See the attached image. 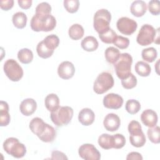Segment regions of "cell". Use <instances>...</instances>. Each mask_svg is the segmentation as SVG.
Instances as JSON below:
<instances>
[{"mask_svg":"<svg viewBox=\"0 0 160 160\" xmlns=\"http://www.w3.org/2000/svg\"><path fill=\"white\" fill-rule=\"evenodd\" d=\"M31 28L36 32H48L53 30L56 25V18L50 14H35L31 20Z\"/></svg>","mask_w":160,"mask_h":160,"instance_id":"obj_1","label":"cell"},{"mask_svg":"<svg viewBox=\"0 0 160 160\" xmlns=\"http://www.w3.org/2000/svg\"><path fill=\"white\" fill-rule=\"evenodd\" d=\"M132 63V58L129 53H122L119 59L114 64L116 74L118 78L124 79L128 78L131 72V64Z\"/></svg>","mask_w":160,"mask_h":160,"instance_id":"obj_2","label":"cell"},{"mask_svg":"<svg viewBox=\"0 0 160 160\" xmlns=\"http://www.w3.org/2000/svg\"><path fill=\"white\" fill-rule=\"evenodd\" d=\"M73 116V109L69 106H59L52 111L50 115L52 122L57 126H63L68 124Z\"/></svg>","mask_w":160,"mask_h":160,"instance_id":"obj_3","label":"cell"},{"mask_svg":"<svg viewBox=\"0 0 160 160\" xmlns=\"http://www.w3.org/2000/svg\"><path fill=\"white\" fill-rule=\"evenodd\" d=\"M93 26L99 34L108 31L111 19L110 12L106 9H101L96 12L94 16Z\"/></svg>","mask_w":160,"mask_h":160,"instance_id":"obj_4","label":"cell"},{"mask_svg":"<svg viewBox=\"0 0 160 160\" xmlns=\"http://www.w3.org/2000/svg\"><path fill=\"white\" fill-rule=\"evenodd\" d=\"M4 150L9 155L16 158H21L26 153L25 145L21 143L16 138H7L3 142Z\"/></svg>","mask_w":160,"mask_h":160,"instance_id":"obj_5","label":"cell"},{"mask_svg":"<svg viewBox=\"0 0 160 160\" xmlns=\"http://www.w3.org/2000/svg\"><path fill=\"white\" fill-rule=\"evenodd\" d=\"M114 84V81L111 74L102 72L98 75L94 81L93 90L96 94H102L112 88Z\"/></svg>","mask_w":160,"mask_h":160,"instance_id":"obj_6","label":"cell"},{"mask_svg":"<svg viewBox=\"0 0 160 160\" xmlns=\"http://www.w3.org/2000/svg\"><path fill=\"white\" fill-rule=\"evenodd\" d=\"M3 69L5 74L12 81H19L23 76L22 68L14 59H8L4 64Z\"/></svg>","mask_w":160,"mask_h":160,"instance_id":"obj_7","label":"cell"},{"mask_svg":"<svg viewBox=\"0 0 160 160\" xmlns=\"http://www.w3.org/2000/svg\"><path fill=\"white\" fill-rule=\"evenodd\" d=\"M156 36V31L151 25L144 24L138 34L136 41L141 46H148L155 41Z\"/></svg>","mask_w":160,"mask_h":160,"instance_id":"obj_8","label":"cell"},{"mask_svg":"<svg viewBox=\"0 0 160 160\" xmlns=\"http://www.w3.org/2000/svg\"><path fill=\"white\" fill-rule=\"evenodd\" d=\"M116 26L120 32L124 35L130 36L136 31L138 28V24L132 19L127 17H122L118 20Z\"/></svg>","mask_w":160,"mask_h":160,"instance_id":"obj_9","label":"cell"},{"mask_svg":"<svg viewBox=\"0 0 160 160\" xmlns=\"http://www.w3.org/2000/svg\"><path fill=\"white\" fill-rule=\"evenodd\" d=\"M79 156L85 160H99L101 154L97 148L92 144H84L81 145L79 149Z\"/></svg>","mask_w":160,"mask_h":160,"instance_id":"obj_10","label":"cell"},{"mask_svg":"<svg viewBox=\"0 0 160 160\" xmlns=\"http://www.w3.org/2000/svg\"><path fill=\"white\" fill-rule=\"evenodd\" d=\"M123 104L122 98L115 93H109L103 98V105L105 108L112 109H119Z\"/></svg>","mask_w":160,"mask_h":160,"instance_id":"obj_11","label":"cell"},{"mask_svg":"<svg viewBox=\"0 0 160 160\" xmlns=\"http://www.w3.org/2000/svg\"><path fill=\"white\" fill-rule=\"evenodd\" d=\"M75 72V68L73 64L69 61L62 62L58 68V74L63 79L71 78Z\"/></svg>","mask_w":160,"mask_h":160,"instance_id":"obj_12","label":"cell"},{"mask_svg":"<svg viewBox=\"0 0 160 160\" xmlns=\"http://www.w3.org/2000/svg\"><path fill=\"white\" fill-rule=\"evenodd\" d=\"M103 124L107 131L114 132L119 129L121 124V120L117 114L109 113L104 118Z\"/></svg>","mask_w":160,"mask_h":160,"instance_id":"obj_13","label":"cell"},{"mask_svg":"<svg viewBox=\"0 0 160 160\" xmlns=\"http://www.w3.org/2000/svg\"><path fill=\"white\" fill-rule=\"evenodd\" d=\"M141 120L146 126L149 128L154 127L158 122L157 113L152 109H146L141 115Z\"/></svg>","mask_w":160,"mask_h":160,"instance_id":"obj_14","label":"cell"},{"mask_svg":"<svg viewBox=\"0 0 160 160\" xmlns=\"http://www.w3.org/2000/svg\"><path fill=\"white\" fill-rule=\"evenodd\" d=\"M37 108V103L36 101L32 98H27L24 99L20 104L19 109L21 112L26 116L32 115Z\"/></svg>","mask_w":160,"mask_h":160,"instance_id":"obj_15","label":"cell"},{"mask_svg":"<svg viewBox=\"0 0 160 160\" xmlns=\"http://www.w3.org/2000/svg\"><path fill=\"white\" fill-rule=\"evenodd\" d=\"M95 114L89 108H83L78 115V120L83 126H89L94 121Z\"/></svg>","mask_w":160,"mask_h":160,"instance_id":"obj_16","label":"cell"},{"mask_svg":"<svg viewBox=\"0 0 160 160\" xmlns=\"http://www.w3.org/2000/svg\"><path fill=\"white\" fill-rule=\"evenodd\" d=\"M147 5L143 1L137 0L132 2L130 8L131 12L136 17H141L146 12Z\"/></svg>","mask_w":160,"mask_h":160,"instance_id":"obj_17","label":"cell"},{"mask_svg":"<svg viewBox=\"0 0 160 160\" xmlns=\"http://www.w3.org/2000/svg\"><path fill=\"white\" fill-rule=\"evenodd\" d=\"M46 124L40 118H34L29 123V128L31 131L39 137L44 131Z\"/></svg>","mask_w":160,"mask_h":160,"instance_id":"obj_18","label":"cell"},{"mask_svg":"<svg viewBox=\"0 0 160 160\" xmlns=\"http://www.w3.org/2000/svg\"><path fill=\"white\" fill-rule=\"evenodd\" d=\"M10 119L8 104L6 101H1L0 102V126H8L10 122Z\"/></svg>","mask_w":160,"mask_h":160,"instance_id":"obj_19","label":"cell"},{"mask_svg":"<svg viewBox=\"0 0 160 160\" xmlns=\"http://www.w3.org/2000/svg\"><path fill=\"white\" fill-rule=\"evenodd\" d=\"M82 48L88 52H92L98 48V42L97 39L91 36L84 38L81 43Z\"/></svg>","mask_w":160,"mask_h":160,"instance_id":"obj_20","label":"cell"},{"mask_svg":"<svg viewBox=\"0 0 160 160\" xmlns=\"http://www.w3.org/2000/svg\"><path fill=\"white\" fill-rule=\"evenodd\" d=\"M44 104L46 109L52 112L59 107V99L56 94L51 93L46 97Z\"/></svg>","mask_w":160,"mask_h":160,"instance_id":"obj_21","label":"cell"},{"mask_svg":"<svg viewBox=\"0 0 160 160\" xmlns=\"http://www.w3.org/2000/svg\"><path fill=\"white\" fill-rule=\"evenodd\" d=\"M56 136V131L54 128L48 124H46L44 131L38 138L44 142H51L54 140Z\"/></svg>","mask_w":160,"mask_h":160,"instance_id":"obj_22","label":"cell"},{"mask_svg":"<svg viewBox=\"0 0 160 160\" xmlns=\"http://www.w3.org/2000/svg\"><path fill=\"white\" fill-rule=\"evenodd\" d=\"M84 33L82 26L79 24H72L69 29L68 34L69 37L73 40H78L82 38Z\"/></svg>","mask_w":160,"mask_h":160,"instance_id":"obj_23","label":"cell"},{"mask_svg":"<svg viewBox=\"0 0 160 160\" xmlns=\"http://www.w3.org/2000/svg\"><path fill=\"white\" fill-rule=\"evenodd\" d=\"M27 16L22 12H17L12 16V21L14 26L18 29L24 28L27 23Z\"/></svg>","mask_w":160,"mask_h":160,"instance_id":"obj_24","label":"cell"},{"mask_svg":"<svg viewBox=\"0 0 160 160\" xmlns=\"http://www.w3.org/2000/svg\"><path fill=\"white\" fill-rule=\"evenodd\" d=\"M120 52L118 49L114 47H109L105 50L104 55L106 60L111 64H114L120 56Z\"/></svg>","mask_w":160,"mask_h":160,"instance_id":"obj_25","label":"cell"},{"mask_svg":"<svg viewBox=\"0 0 160 160\" xmlns=\"http://www.w3.org/2000/svg\"><path fill=\"white\" fill-rule=\"evenodd\" d=\"M134 69L136 73L142 77L148 76L151 71L150 66L148 63L141 61L137 62Z\"/></svg>","mask_w":160,"mask_h":160,"instance_id":"obj_26","label":"cell"},{"mask_svg":"<svg viewBox=\"0 0 160 160\" xmlns=\"http://www.w3.org/2000/svg\"><path fill=\"white\" fill-rule=\"evenodd\" d=\"M99 145L104 149L113 148V136L108 134L104 133L98 138Z\"/></svg>","mask_w":160,"mask_h":160,"instance_id":"obj_27","label":"cell"},{"mask_svg":"<svg viewBox=\"0 0 160 160\" xmlns=\"http://www.w3.org/2000/svg\"><path fill=\"white\" fill-rule=\"evenodd\" d=\"M18 58L21 62L29 64L33 59V53L29 49L23 48L18 51Z\"/></svg>","mask_w":160,"mask_h":160,"instance_id":"obj_28","label":"cell"},{"mask_svg":"<svg viewBox=\"0 0 160 160\" xmlns=\"http://www.w3.org/2000/svg\"><path fill=\"white\" fill-rule=\"evenodd\" d=\"M146 141V137L142 131L136 134L130 135L129 136V141L131 145L136 148L142 147L144 145Z\"/></svg>","mask_w":160,"mask_h":160,"instance_id":"obj_29","label":"cell"},{"mask_svg":"<svg viewBox=\"0 0 160 160\" xmlns=\"http://www.w3.org/2000/svg\"><path fill=\"white\" fill-rule=\"evenodd\" d=\"M36 51L38 56L43 59H46L51 57L54 52V51L51 50L45 45L43 41L39 42L38 44L36 47Z\"/></svg>","mask_w":160,"mask_h":160,"instance_id":"obj_30","label":"cell"},{"mask_svg":"<svg viewBox=\"0 0 160 160\" xmlns=\"http://www.w3.org/2000/svg\"><path fill=\"white\" fill-rule=\"evenodd\" d=\"M142 58L145 61L148 62H152L155 61L158 56V52L154 48L151 47L144 49L141 52Z\"/></svg>","mask_w":160,"mask_h":160,"instance_id":"obj_31","label":"cell"},{"mask_svg":"<svg viewBox=\"0 0 160 160\" xmlns=\"http://www.w3.org/2000/svg\"><path fill=\"white\" fill-rule=\"evenodd\" d=\"M149 139L154 144H158L160 142V128L158 126L149 128L147 131Z\"/></svg>","mask_w":160,"mask_h":160,"instance_id":"obj_32","label":"cell"},{"mask_svg":"<svg viewBox=\"0 0 160 160\" xmlns=\"http://www.w3.org/2000/svg\"><path fill=\"white\" fill-rule=\"evenodd\" d=\"M99 37L103 42L111 44L114 42L116 38L117 37V34L113 31V29L109 28L108 31L99 34Z\"/></svg>","mask_w":160,"mask_h":160,"instance_id":"obj_33","label":"cell"},{"mask_svg":"<svg viewBox=\"0 0 160 160\" xmlns=\"http://www.w3.org/2000/svg\"><path fill=\"white\" fill-rule=\"evenodd\" d=\"M45 45L51 50L54 51L59 44V39L55 34H51L46 36L44 40H42Z\"/></svg>","mask_w":160,"mask_h":160,"instance_id":"obj_34","label":"cell"},{"mask_svg":"<svg viewBox=\"0 0 160 160\" xmlns=\"http://www.w3.org/2000/svg\"><path fill=\"white\" fill-rule=\"evenodd\" d=\"M126 110L131 114H135L139 112L141 109L139 102L136 99H129L126 103Z\"/></svg>","mask_w":160,"mask_h":160,"instance_id":"obj_35","label":"cell"},{"mask_svg":"<svg viewBox=\"0 0 160 160\" xmlns=\"http://www.w3.org/2000/svg\"><path fill=\"white\" fill-rule=\"evenodd\" d=\"M121 84L122 87L126 89H132L137 84V78L133 74L131 73L128 78L121 80Z\"/></svg>","mask_w":160,"mask_h":160,"instance_id":"obj_36","label":"cell"},{"mask_svg":"<svg viewBox=\"0 0 160 160\" xmlns=\"http://www.w3.org/2000/svg\"><path fill=\"white\" fill-rule=\"evenodd\" d=\"M64 7L70 13L76 12L79 9V1L78 0H64Z\"/></svg>","mask_w":160,"mask_h":160,"instance_id":"obj_37","label":"cell"},{"mask_svg":"<svg viewBox=\"0 0 160 160\" xmlns=\"http://www.w3.org/2000/svg\"><path fill=\"white\" fill-rule=\"evenodd\" d=\"M51 12V6L46 2L39 3L36 8V14H50Z\"/></svg>","mask_w":160,"mask_h":160,"instance_id":"obj_38","label":"cell"},{"mask_svg":"<svg viewBox=\"0 0 160 160\" xmlns=\"http://www.w3.org/2000/svg\"><path fill=\"white\" fill-rule=\"evenodd\" d=\"M113 136V148L121 149L126 144V139L121 134H116Z\"/></svg>","mask_w":160,"mask_h":160,"instance_id":"obj_39","label":"cell"},{"mask_svg":"<svg viewBox=\"0 0 160 160\" xmlns=\"http://www.w3.org/2000/svg\"><path fill=\"white\" fill-rule=\"evenodd\" d=\"M113 44L118 48L124 49H126L129 44V40L128 38H125L121 36H117Z\"/></svg>","mask_w":160,"mask_h":160,"instance_id":"obj_40","label":"cell"},{"mask_svg":"<svg viewBox=\"0 0 160 160\" xmlns=\"http://www.w3.org/2000/svg\"><path fill=\"white\" fill-rule=\"evenodd\" d=\"M128 132H129L130 135L136 134L139 133L142 131V128L140 123L135 120L131 121L128 124Z\"/></svg>","mask_w":160,"mask_h":160,"instance_id":"obj_41","label":"cell"},{"mask_svg":"<svg viewBox=\"0 0 160 160\" xmlns=\"http://www.w3.org/2000/svg\"><path fill=\"white\" fill-rule=\"evenodd\" d=\"M149 11L154 16H157L160 13V2L158 0H152L148 3Z\"/></svg>","mask_w":160,"mask_h":160,"instance_id":"obj_42","label":"cell"},{"mask_svg":"<svg viewBox=\"0 0 160 160\" xmlns=\"http://www.w3.org/2000/svg\"><path fill=\"white\" fill-rule=\"evenodd\" d=\"M14 1L13 0H8V1H1L0 6L2 10L8 11L13 7Z\"/></svg>","mask_w":160,"mask_h":160,"instance_id":"obj_43","label":"cell"},{"mask_svg":"<svg viewBox=\"0 0 160 160\" xmlns=\"http://www.w3.org/2000/svg\"><path fill=\"white\" fill-rule=\"evenodd\" d=\"M52 157L51 159H67L68 158L66 156L65 154L62 152L58 151H54L52 152Z\"/></svg>","mask_w":160,"mask_h":160,"instance_id":"obj_44","label":"cell"},{"mask_svg":"<svg viewBox=\"0 0 160 160\" xmlns=\"http://www.w3.org/2000/svg\"><path fill=\"white\" fill-rule=\"evenodd\" d=\"M18 2L19 7H21L22 9H29L31 6V4H32L31 0H25V1L18 0Z\"/></svg>","mask_w":160,"mask_h":160,"instance_id":"obj_45","label":"cell"},{"mask_svg":"<svg viewBox=\"0 0 160 160\" xmlns=\"http://www.w3.org/2000/svg\"><path fill=\"white\" fill-rule=\"evenodd\" d=\"M127 160L129 159H138V160H142V156L141 154L138 152H131L129 153L126 157Z\"/></svg>","mask_w":160,"mask_h":160,"instance_id":"obj_46","label":"cell"}]
</instances>
